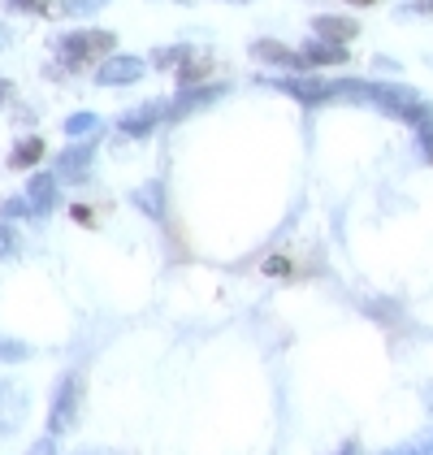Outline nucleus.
<instances>
[{
	"label": "nucleus",
	"instance_id": "1",
	"mask_svg": "<svg viewBox=\"0 0 433 455\" xmlns=\"http://www.w3.org/2000/svg\"><path fill=\"white\" fill-rule=\"evenodd\" d=\"M113 48H117V39L108 31H74V36H66L57 44V57H61V66L78 70V66H87L96 57H108Z\"/></svg>",
	"mask_w": 433,
	"mask_h": 455
},
{
	"label": "nucleus",
	"instance_id": "2",
	"mask_svg": "<svg viewBox=\"0 0 433 455\" xmlns=\"http://www.w3.org/2000/svg\"><path fill=\"white\" fill-rule=\"evenodd\" d=\"M78 403H83V378H78V373H66L61 386H57V399H52V417H48L52 438H57V434H66V429H74V420H78Z\"/></svg>",
	"mask_w": 433,
	"mask_h": 455
},
{
	"label": "nucleus",
	"instance_id": "3",
	"mask_svg": "<svg viewBox=\"0 0 433 455\" xmlns=\"http://www.w3.org/2000/svg\"><path fill=\"white\" fill-rule=\"evenodd\" d=\"M144 78V61L139 57H105V66L96 70L100 87H126V83H139Z\"/></svg>",
	"mask_w": 433,
	"mask_h": 455
},
{
	"label": "nucleus",
	"instance_id": "4",
	"mask_svg": "<svg viewBox=\"0 0 433 455\" xmlns=\"http://www.w3.org/2000/svg\"><path fill=\"white\" fill-rule=\"evenodd\" d=\"M287 96H295V100H303V105H321V100H329V96H338V87L334 83H321V78H282L278 83Z\"/></svg>",
	"mask_w": 433,
	"mask_h": 455
},
{
	"label": "nucleus",
	"instance_id": "5",
	"mask_svg": "<svg viewBox=\"0 0 433 455\" xmlns=\"http://www.w3.org/2000/svg\"><path fill=\"white\" fill-rule=\"evenodd\" d=\"M22 420H27V399H22V390H13V386L0 382V434H13Z\"/></svg>",
	"mask_w": 433,
	"mask_h": 455
},
{
	"label": "nucleus",
	"instance_id": "6",
	"mask_svg": "<svg viewBox=\"0 0 433 455\" xmlns=\"http://www.w3.org/2000/svg\"><path fill=\"white\" fill-rule=\"evenodd\" d=\"M165 113H169V105H161V100L130 108V113L122 117V131H126V135H147V131H156V122H161Z\"/></svg>",
	"mask_w": 433,
	"mask_h": 455
},
{
	"label": "nucleus",
	"instance_id": "7",
	"mask_svg": "<svg viewBox=\"0 0 433 455\" xmlns=\"http://www.w3.org/2000/svg\"><path fill=\"white\" fill-rule=\"evenodd\" d=\"M27 200H31L35 217L52 212V209H57V178H52V174H35V178H31V187H27Z\"/></svg>",
	"mask_w": 433,
	"mask_h": 455
},
{
	"label": "nucleus",
	"instance_id": "8",
	"mask_svg": "<svg viewBox=\"0 0 433 455\" xmlns=\"http://www.w3.org/2000/svg\"><path fill=\"white\" fill-rule=\"evenodd\" d=\"M303 66H342L347 61V48L342 44H329V39H317V44H303Z\"/></svg>",
	"mask_w": 433,
	"mask_h": 455
},
{
	"label": "nucleus",
	"instance_id": "9",
	"mask_svg": "<svg viewBox=\"0 0 433 455\" xmlns=\"http://www.w3.org/2000/svg\"><path fill=\"white\" fill-rule=\"evenodd\" d=\"M312 31L321 39H329V44H347V39L360 36V22H356V18H317Z\"/></svg>",
	"mask_w": 433,
	"mask_h": 455
},
{
	"label": "nucleus",
	"instance_id": "10",
	"mask_svg": "<svg viewBox=\"0 0 433 455\" xmlns=\"http://www.w3.org/2000/svg\"><path fill=\"white\" fill-rule=\"evenodd\" d=\"M252 52H256V61H273V66H303V57H299V52H290L287 44H278V39H260Z\"/></svg>",
	"mask_w": 433,
	"mask_h": 455
},
{
	"label": "nucleus",
	"instance_id": "11",
	"mask_svg": "<svg viewBox=\"0 0 433 455\" xmlns=\"http://www.w3.org/2000/svg\"><path fill=\"white\" fill-rule=\"evenodd\" d=\"M87 165H91V148H83V143L57 156V174L61 178H83L87 174Z\"/></svg>",
	"mask_w": 433,
	"mask_h": 455
},
{
	"label": "nucleus",
	"instance_id": "12",
	"mask_svg": "<svg viewBox=\"0 0 433 455\" xmlns=\"http://www.w3.org/2000/svg\"><path fill=\"white\" fill-rule=\"evenodd\" d=\"M209 66H213V57H209V52H191V48H186L182 70H178V83H182V87H195V83L209 74Z\"/></svg>",
	"mask_w": 433,
	"mask_h": 455
},
{
	"label": "nucleus",
	"instance_id": "13",
	"mask_svg": "<svg viewBox=\"0 0 433 455\" xmlns=\"http://www.w3.org/2000/svg\"><path fill=\"white\" fill-rule=\"evenodd\" d=\"M39 156H43V140H22L18 148H13V156H9V165L13 170H31V165H39Z\"/></svg>",
	"mask_w": 433,
	"mask_h": 455
},
{
	"label": "nucleus",
	"instance_id": "14",
	"mask_svg": "<svg viewBox=\"0 0 433 455\" xmlns=\"http://www.w3.org/2000/svg\"><path fill=\"white\" fill-rule=\"evenodd\" d=\"M216 96H221V87H204V92H191V87H186V96H182L178 105H169V113H174V117H182V113L209 105V100H216Z\"/></svg>",
	"mask_w": 433,
	"mask_h": 455
},
{
	"label": "nucleus",
	"instance_id": "15",
	"mask_svg": "<svg viewBox=\"0 0 433 455\" xmlns=\"http://www.w3.org/2000/svg\"><path fill=\"white\" fill-rule=\"evenodd\" d=\"M96 131H100V117H96V113H74L70 122H66V135H70V140L96 135Z\"/></svg>",
	"mask_w": 433,
	"mask_h": 455
},
{
	"label": "nucleus",
	"instance_id": "16",
	"mask_svg": "<svg viewBox=\"0 0 433 455\" xmlns=\"http://www.w3.org/2000/svg\"><path fill=\"white\" fill-rule=\"evenodd\" d=\"M100 4H108V0H57L61 18H83V13H96Z\"/></svg>",
	"mask_w": 433,
	"mask_h": 455
},
{
	"label": "nucleus",
	"instance_id": "17",
	"mask_svg": "<svg viewBox=\"0 0 433 455\" xmlns=\"http://www.w3.org/2000/svg\"><path fill=\"white\" fill-rule=\"evenodd\" d=\"M135 204L147 209L152 217H161V187H156V182H147L144 191H135Z\"/></svg>",
	"mask_w": 433,
	"mask_h": 455
},
{
	"label": "nucleus",
	"instance_id": "18",
	"mask_svg": "<svg viewBox=\"0 0 433 455\" xmlns=\"http://www.w3.org/2000/svg\"><path fill=\"white\" fill-rule=\"evenodd\" d=\"M31 347L27 343H18V339H0V364H13V360H27Z\"/></svg>",
	"mask_w": 433,
	"mask_h": 455
},
{
	"label": "nucleus",
	"instance_id": "19",
	"mask_svg": "<svg viewBox=\"0 0 433 455\" xmlns=\"http://www.w3.org/2000/svg\"><path fill=\"white\" fill-rule=\"evenodd\" d=\"M9 13H48V0H4Z\"/></svg>",
	"mask_w": 433,
	"mask_h": 455
},
{
	"label": "nucleus",
	"instance_id": "20",
	"mask_svg": "<svg viewBox=\"0 0 433 455\" xmlns=\"http://www.w3.org/2000/svg\"><path fill=\"white\" fill-rule=\"evenodd\" d=\"M13 256H18V235L0 221V260H13Z\"/></svg>",
	"mask_w": 433,
	"mask_h": 455
},
{
	"label": "nucleus",
	"instance_id": "21",
	"mask_svg": "<svg viewBox=\"0 0 433 455\" xmlns=\"http://www.w3.org/2000/svg\"><path fill=\"white\" fill-rule=\"evenodd\" d=\"M0 217H35V209H31V200H4Z\"/></svg>",
	"mask_w": 433,
	"mask_h": 455
},
{
	"label": "nucleus",
	"instance_id": "22",
	"mask_svg": "<svg viewBox=\"0 0 433 455\" xmlns=\"http://www.w3.org/2000/svg\"><path fill=\"white\" fill-rule=\"evenodd\" d=\"M182 57H186V48H165V52H156L152 61H156L161 70H169V66H182Z\"/></svg>",
	"mask_w": 433,
	"mask_h": 455
},
{
	"label": "nucleus",
	"instance_id": "23",
	"mask_svg": "<svg viewBox=\"0 0 433 455\" xmlns=\"http://www.w3.org/2000/svg\"><path fill=\"white\" fill-rule=\"evenodd\" d=\"M416 131H421V143H425V156H433V113H425L416 122Z\"/></svg>",
	"mask_w": 433,
	"mask_h": 455
},
{
	"label": "nucleus",
	"instance_id": "24",
	"mask_svg": "<svg viewBox=\"0 0 433 455\" xmlns=\"http://www.w3.org/2000/svg\"><path fill=\"white\" fill-rule=\"evenodd\" d=\"M403 13H416V18H433V0H412Z\"/></svg>",
	"mask_w": 433,
	"mask_h": 455
},
{
	"label": "nucleus",
	"instance_id": "25",
	"mask_svg": "<svg viewBox=\"0 0 433 455\" xmlns=\"http://www.w3.org/2000/svg\"><path fill=\"white\" fill-rule=\"evenodd\" d=\"M264 269H269V274H287L290 265H287V260H282V256H278V260H269V265H264Z\"/></svg>",
	"mask_w": 433,
	"mask_h": 455
},
{
	"label": "nucleus",
	"instance_id": "26",
	"mask_svg": "<svg viewBox=\"0 0 433 455\" xmlns=\"http://www.w3.org/2000/svg\"><path fill=\"white\" fill-rule=\"evenodd\" d=\"M74 221H83V226H91V209H83V204H78V209H74Z\"/></svg>",
	"mask_w": 433,
	"mask_h": 455
},
{
	"label": "nucleus",
	"instance_id": "27",
	"mask_svg": "<svg viewBox=\"0 0 433 455\" xmlns=\"http://www.w3.org/2000/svg\"><path fill=\"white\" fill-rule=\"evenodd\" d=\"M9 100V78H0V105Z\"/></svg>",
	"mask_w": 433,
	"mask_h": 455
},
{
	"label": "nucleus",
	"instance_id": "28",
	"mask_svg": "<svg viewBox=\"0 0 433 455\" xmlns=\"http://www.w3.org/2000/svg\"><path fill=\"white\" fill-rule=\"evenodd\" d=\"M351 4H373V0H351Z\"/></svg>",
	"mask_w": 433,
	"mask_h": 455
}]
</instances>
